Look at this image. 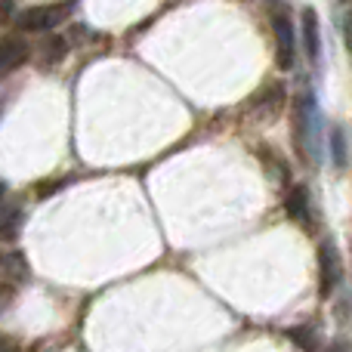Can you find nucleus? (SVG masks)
<instances>
[{
    "label": "nucleus",
    "instance_id": "obj_1",
    "mask_svg": "<svg viewBox=\"0 0 352 352\" xmlns=\"http://www.w3.org/2000/svg\"><path fill=\"white\" fill-rule=\"evenodd\" d=\"M316 118L318 105L309 90L297 93L294 99V146L303 161H312V140H316Z\"/></svg>",
    "mask_w": 352,
    "mask_h": 352
},
{
    "label": "nucleus",
    "instance_id": "obj_2",
    "mask_svg": "<svg viewBox=\"0 0 352 352\" xmlns=\"http://www.w3.org/2000/svg\"><path fill=\"white\" fill-rule=\"evenodd\" d=\"M272 31H275V59H278V68L291 72L297 65V31H294L291 12L275 6L272 10Z\"/></svg>",
    "mask_w": 352,
    "mask_h": 352
},
{
    "label": "nucleus",
    "instance_id": "obj_3",
    "mask_svg": "<svg viewBox=\"0 0 352 352\" xmlns=\"http://www.w3.org/2000/svg\"><path fill=\"white\" fill-rule=\"evenodd\" d=\"M68 12H72V3H47V6H31V10H22L16 19V25L22 31H31V34H41V31L56 28L59 22H65Z\"/></svg>",
    "mask_w": 352,
    "mask_h": 352
},
{
    "label": "nucleus",
    "instance_id": "obj_4",
    "mask_svg": "<svg viewBox=\"0 0 352 352\" xmlns=\"http://www.w3.org/2000/svg\"><path fill=\"white\" fill-rule=\"evenodd\" d=\"M318 281H322V294L331 297L334 287L340 285V254L331 241L318 244Z\"/></svg>",
    "mask_w": 352,
    "mask_h": 352
},
{
    "label": "nucleus",
    "instance_id": "obj_5",
    "mask_svg": "<svg viewBox=\"0 0 352 352\" xmlns=\"http://www.w3.org/2000/svg\"><path fill=\"white\" fill-rule=\"evenodd\" d=\"M285 213L300 226H312V201L306 186H291L285 192Z\"/></svg>",
    "mask_w": 352,
    "mask_h": 352
},
{
    "label": "nucleus",
    "instance_id": "obj_6",
    "mask_svg": "<svg viewBox=\"0 0 352 352\" xmlns=\"http://www.w3.org/2000/svg\"><path fill=\"white\" fill-rule=\"evenodd\" d=\"M25 59H28V43L22 37H3L0 41V78L25 65Z\"/></svg>",
    "mask_w": 352,
    "mask_h": 352
},
{
    "label": "nucleus",
    "instance_id": "obj_7",
    "mask_svg": "<svg viewBox=\"0 0 352 352\" xmlns=\"http://www.w3.org/2000/svg\"><path fill=\"white\" fill-rule=\"evenodd\" d=\"M303 50L312 65H322V28H318V16L312 10L303 12Z\"/></svg>",
    "mask_w": 352,
    "mask_h": 352
},
{
    "label": "nucleus",
    "instance_id": "obj_8",
    "mask_svg": "<svg viewBox=\"0 0 352 352\" xmlns=\"http://www.w3.org/2000/svg\"><path fill=\"white\" fill-rule=\"evenodd\" d=\"M328 152H331L334 167L346 170L349 167V140H346V130H343L340 124H334V127L328 130Z\"/></svg>",
    "mask_w": 352,
    "mask_h": 352
},
{
    "label": "nucleus",
    "instance_id": "obj_9",
    "mask_svg": "<svg viewBox=\"0 0 352 352\" xmlns=\"http://www.w3.org/2000/svg\"><path fill=\"white\" fill-rule=\"evenodd\" d=\"M22 223H25V213L19 204H10L0 210V241H16L19 232H22Z\"/></svg>",
    "mask_w": 352,
    "mask_h": 352
},
{
    "label": "nucleus",
    "instance_id": "obj_10",
    "mask_svg": "<svg viewBox=\"0 0 352 352\" xmlns=\"http://www.w3.org/2000/svg\"><path fill=\"white\" fill-rule=\"evenodd\" d=\"M287 337H291L294 346H300L303 352H312L318 346V334L312 328H291V331H287Z\"/></svg>",
    "mask_w": 352,
    "mask_h": 352
},
{
    "label": "nucleus",
    "instance_id": "obj_11",
    "mask_svg": "<svg viewBox=\"0 0 352 352\" xmlns=\"http://www.w3.org/2000/svg\"><path fill=\"white\" fill-rule=\"evenodd\" d=\"M12 300V287L10 285H0V312L6 309V303Z\"/></svg>",
    "mask_w": 352,
    "mask_h": 352
},
{
    "label": "nucleus",
    "instance_id": "obj_12",
    "mask_svg": "<svg viewBox=\"0 0 352 352\" xmlns=\"http://www.w3.org/2000/svg\"><path fill=\"white\" fill-rule=\"evenodd\" d=\"M346 41H349V50H352V12H349V19H346Z\"/></svg>",
    "mask_w": 352,
    "mask_h": 352
},
{
    "label": "nucleus",
    "instance_id": "obj_13",
    "mask_svg": "<svg viewBox=\"0 0 352 352\" xmlns=\"http://www.w3.org/2000/svg\"><path fill=\"white\" fill-rule=\"evenodd\" d=\"M328 352H349V349H346V346H343V343H337V346H331Z\"/></svg>",
    "mask_w": 352,
    "mask_h": 352
},
{
    "label": "nucleus",
    "instance_id": "obj_14",
    "mask_svg": "<svg viewBox=\"0 0 352 352\" xmlns=\"http://www.w3.org/2000/svg\"><path fill=\"white\" fill-rule=\"evenodd\" d=\"M3 195H6V186H3V179H0V201H3Z\"/></svg>",
    "mask_w": 352,
    "mask_h": 352
},
{
    "label": "nucleus",
    "instance_id": "obj_15",
    "mask_svg": "<svg viewBox=\"0 0 352 352\" xmlns=\"http://www.w3.org/2000/svg\"><path fill=\"white\" fill-rule=\"evenodd\" d=\"M0 352H12L10 346H6V343H0Z\"/></svg>",
    "mask_w": 352,
    "mask_h": 352
}]
</instances>
